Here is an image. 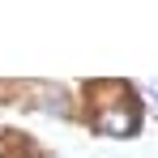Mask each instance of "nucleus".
Segmentation results:
<instances>
[]
</instances>
